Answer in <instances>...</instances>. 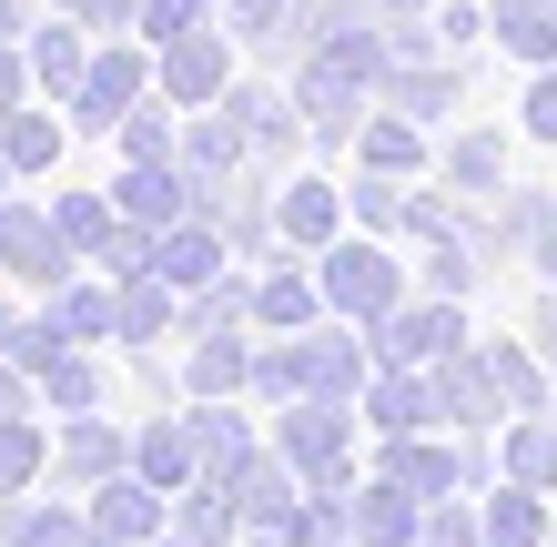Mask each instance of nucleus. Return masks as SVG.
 Masks as SVG:
<instances>
[{
    "label": "nucleus",
    "instance_id": "obj_1",
    "mask_svg": "<svg viewBox=\"0 0 557 547\" xmlns=\"http://www.w3.org/2000/svg\"><path fill=\"white\" fill-rule=\"evenodd\" d=\"M152 537V487H102L91 507V547H143Z\"/></svg>",
    "mask_w": 557,
    "mask_h": 547
},
{
    "label": "nucleus",
    "instance_id": "obj_2",
    "mask_svg": "<svg viewBox=\"0 0 557 547\" xmlns=\"http://www.w3.org/2000/svg\"><path fill=\"white\" fill-rule=\"evenodd\" d=\"M30 467H41V446H30V426H0V487H21Z\"/></svg>",
    "mask_w": 557,
    "mask_h": 547
}]
</instances>
